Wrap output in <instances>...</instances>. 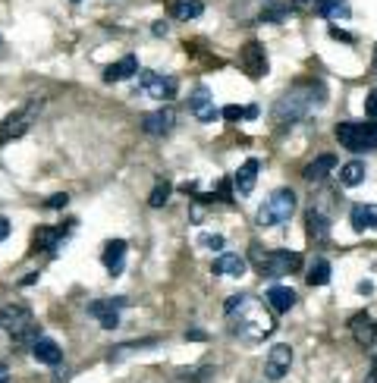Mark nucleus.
Masks as SVG:
<instances>
[{"label":"nucleus","instance_id":"f3484780","mask_svg":"<svg viewBox=\"0 0 377 383\" xmlns=\"http://www.w3.org/2000/svg\"><path fill=\"white\" fill-rule=\"evenodd\" d=\"M132 75H138V60L132 54L104 69V82H123V79H132Z\"/></svg>","mask_w":377,"mask_h":383},{"label":"nucleus","instance_id":"c9c22d12","mask_svg":"<svg viewBox=\"0 0 377 383\" xmlns=\"http://www.w3.org/2000/svg\"><path fill=\"white\" fill-rule=\"evenodd\" d=\"M186 339H188V343H205L207 333L205 330H186Z\"/></svg>","mask_w":377,"mask_h":383},{"label":"nucleus","instance_id":"ea45409f","mask_svg":"<svg viewBox=\"0 0 377 383\" xmlns=\"http://www.w3.org/2000/svg\"><path fill=\"white\" fill-rule=\"evenodd\" d=\"M358 292H362V295H371V292H374V283H368V280L358 283Z\"/></svg>","mask_w":377,"mask_h":383},{"label":"nucleus","instance_id":"39448f33","mask_svg":"<svg viewBox=\"0 0 377 383\" xmlns=\"http://www.w3.org/2000/svg\"><path fill=\"white\" fill-rule=\"evenodd\" d=\"M293 211H295V192L293 188H276V192L261 204V211H258V223L261 226H283V223H289Z\"/></svg>","mask_w":377,"mask_h":383},{"label":"nucleus","instance_id":"aec40b11","mask_svg":"<svg viewBox=\"0 0 377 383\" xmlns=\"http://www.w3.org/2000/svg\"><path fill=\"white\" fill-rule=\"evenodd\" d=\"M258 170H261V163L255 160V157H249V160L239 167V173L232 176V182H236L239 195H249L251 188H255V179H258Z\"/></svg>","mask_w":377,"mask_h":383},{"label":"nucleus","instance_id":"c03bdc74","mask_svg":"<svg viewBox=\"0 0 377 383\" xmlns=\"http://www.w3.org/2000/svg\"><path fill=\"white\" fill-rule=\"evenodd\" d=\"M31 283H38V273H25L22 276V286H31Z\"/></svg>","mask_w":377,"mask_h":383},{"label":"nucleus","instance_id":"dca6fc26","mask_svg":"<svg viewBox=\"0 0 377 383\" xmlns=\"http://www.w3.org/2000/svg\"><path fill=\"white\" fill-rule=\"evenodd\" d=\"M305 232H308V239H314V242H324V239L330 236V220H327L318 207H311V211L305 213Z\"/></svg>","mask_w":377,"mask_h":383},{"label":"nucleus","instance_id":"9d476101","mask_svg":"<svg viewBox=\"0 0 377 383\" xmlns=\"http://www.w3.org/2000/svg\"><path fill=\"white\" fill-rule=\"evenodd\" d=\"M289 364H293V349H289L286 343L274 345V349L267 352V358H264V377H267V380H283Z\"/></svg>","mask_w":377,"mask_h":383},{"label":"nucleus","instance_id":"9b49d317","mask_svg":"<svg viewBox=\"0 0 377 383\" xmlns=\"http://www.w3.org/2000/svg\"><path fill=\"white\" fill-rule=\"evenodd\" d=\"M349 330H352V336H355V343L362 345V349H371V345L377 343V320L371 317L368 311H358V314H352V320H349Z\"/></svg>","mask_w":377,"mask_h":383},{"label":"nucleus","instance_id":"412c9836","mask_svg":"<svg viewBox=\"0 0 377 383\" xmlns=\"http://www.w3.org/2000/svg\"><path fill=\"white\" fill-rule=\"evenodd\" d=\"M337 167V157L333 154H320V157H314L311 163H308L305 170H302V179H308V182H320L330 170Z\"/></svg>","mask_w":377,"mask_h":383},{"label":"nucleus","instance_id":"c756f323","mask_svg":"<svg viewBox=\"0 0 377 383\" xmlns=\"http://www.w3.org/2000/svg\"><path fill=\"white\" fill-rule=\"evenodd\" d=\"M283 13H286V3H283V0H270V6L261 13V19H267V22H276V19H283Z\"/></svg>","mask_w":377,"mask_h":383},{"label":"nucleus","instance_id":"a19ab883","mask_svg":"<svg viewBox=\"0 0 377 383\" xmlns=\"http://www.w3.org/2000/svg\"><path fill=\"white\" fill-rule=\"evenodd\" d=\"M179 188H182V192H186V195H188V192H192V195H195V192H198V182H195V179H192V182H182V186H179Z\"/></svg>","mask_w":377,"mask_h":383},{"label":"nucleus","instance_id":"4c0bfd02","mask_svg":"<svg viewBox=\"0 0 377 383\" xmlns=\"http://www.w3.org/2000/svg\"><path fill=\"white\" fill-rule=\"evenodd\" d=\"M364 383H377V355L371 358V370H368V380Z\"/></svg>","mask_w":377,"mask_h":383},{"label":"nucleus","instance_id":"37998d69","mask_svg":"<svg viewBox=\"0 0 377 383\" xmlns=\"http://www.w3.org/2000/svg\"><path fill=\"white\" fill-rule=\"evenodd\" d=\"M151 31H154V35H167V22H154V29Z\"/></svg>","mask_w":377,"mask_h":383},{"label":"nucleus","instance_id":"bb28decb","mask_svg":"<svg viewBox=\"0 0 377 383\" xmlns=\"http://www.w3.org/2000/svg\"><path fill=\"white\" fill-rule=\"evenodd\" d=\"M311 286H327L330 283V261L327 257H318V261L308 267V276H305Z\"/></svg>","mask_w":377,"mask_h":383},{"label":"nucleus","instance_id":"7c9ffc66","mask_svg":"<svg viewBox=\"0 0 377 383\" xmlns=\"http://www.w3.org/2000/svg\"><path fill=\"white\" fill-rule=\"evenodd\" d=\"M220 117H223L226 123H236V119H242V117H245V107L230 104V107H223V110H220Z\"/></svg>","mask_w":377,"mask_h":383},{"label":"nucleus","instance_id":"6ab92c4d","mask_svg":"<svg viewBox=\"0 0 377 383\" xmlns=\"http://www.w3.org/2000/svg\"><path fill=\"white\" fill-rule=\"evenodd\" d=\"M349 220H352V230L355 232L374 230L377 226V204H355L349 213Z\"/></svg>","mask_w":377,"mask_h":383},{"label":"nucleus","instance_id":"c85d7f7f","mask_svg":"<svg viewBox=\"0 0 377 383\" xmlns=\"http://www.w3.org/2000/svg\"><path fill=\"white\" fill-rule=\"evenodd\" d=\"M198 245L201 248H211V251H223V236H220V232H201Z\"/></svg>","mask_w":377,"mask_h":383},{"label":"nucleus","instance_id":"f257e3e1","mask_svg":"<svg viewBox=\"0 0 377 383\" xmlns=\"http://www.w3.org/2000/svg\"><path fill=\"white\" fill-rule=\"evenodd\" d=\"M223 314L230 317V330L236 336H242L245 343H261L264 336L276 330L274 317L267 314V308L255 299V295H230L223 305Z\"/></svg>","mask_w":377,"mask_h":383},{"label":"nucleus","instance_id":"473e14b6","mask_svg":"<svg viewBox=\"0 0 377 383\" xmlns=\"http://www.w3.org/2000/svg\"><path fill=\"white\" fill-rule=\"evenodd\" d=\"M364 113H368L371 119H377V88L368 91V98H364Z\"/></svg>","mask_w":377,"mask_h":383},{"label":"nucleus","instance_id":"f03ea898","mask_svg":"<svg viewBox=\"0 0 377 383\" xmlns=\"http://www.w3.org/2000/svg\"><path fill=\"white\" fill-rule=\"evenodd\" d=\"M251 261H255L261 276H286L302 267V255L299 251H289V248L261 251V245H251Z\"/></svg>","mask_w":377,"mask_h":383},{"label":"nucleus","instance_id":"49530a36","mask_svg":"<svg viewBox=\"0 0 377 383\" xmlns=\"http://www.w3.org/2000/svg\"><path fill=\"white\" fill-rule=\"evenodd\" d=\"M374 63H377V47H374Z\"/></svg>","mask_w":377,"mask_h":383},{"label":"nucleus","instance_id":"1a4fd4ad","mask_svg":"<svg viewBox=\"0 0 377 383\" xmlns=\"http://www.w3.org/2000/svg\"><path fill=\"white\" fill-rule=\"evenodd\" d=\"M239 66L249 79H261L267 75V57H264V47L258 41H249L242 50H239Z\"/></svg>","mask_w":377,"mask_h":383},{"label":"nucleus","instance_id":"f704fd0d","mask_svg":"<svg viewBox=\"0 0 377 383\" xmlns=\"http://www.w3.org/2000/svg\"><path fill=\"white\" fill-rule=\"evenodd\" d=\"M217 195L226 201V204H232V186H230V179H220L217 182Z\"/></svg>","mask_w":377,"mask_h":383},{"label":"nucleus","instance_id":"a18cd8bd","mask_svg":"<svg viewBox=\"0 0 377 383\" xmlns=\"http://www.w3.org/2000/svg\"><path fill=\"white\" fill-rule=\"evenodd\" d=\"M258 117V107H245V119H255Z\"/></svg>","mask_w":377,"mask_h":383},{"label":"nucleus","instance_id":"7ed1b4c3","mask_svg":"<svg viewBox=\"0 0 377 383\" xmlns=\"http://www.w3.org/2000/svg\"><path fill=\"white\" fill-rule=\"evenodd\" d=\"M0 326L13 336V343H31L35 345L38 339H41L38 336L35 314H31V308H25V305H6L3 311H0Z\"/></svg>","mask_w":377,"mask_h":383},{"label":"nucleus","instance_id":"de8ad7c7","mask_svg":"<svg viewBox=\"0 0 377 383\" xmlns=\"http://www.w3.org/2000/svg\"><path fill=\"white\" fill-rule=\"evenodd\" d=\"M299 3H308V0H299Z\"/></svg>","mask_w":377,"mask_h":383},{"label":"nucleus","instance_id":"0eeeda50","mask_svg":"<svg viewBox=\"0 0 377 383\" xmlns=\"http://www.w3.org/2000/svg\"><path fill=\"white\" fill-rule=\"evenodd\" d=\"M126 305H129V299H123V295H117V299H98V301L88 305V314H91L104 330H117L119 326V308H126Z\"/></svg>","mask_w":377,"mask_h":383},{"label":"nucleus","instance_id":"cd10ccee","mask_svg":"<svg viewBox=\"0 0 377 383\" xmlns=\"http://www.w3.org/2000/svg\"><path fill=\"white\" fill-rule=\"evenodd\" d=\"M170 192H173V186H170V179H157L154 182V188H151V195H148V204L151 207H163L167 204V198H170Z\"/></svg>","mask_w":377,"mask_h":383},{"label":"nucleus","instance_id":"4be33fe9","mask_svg":"<svg viewBox=\"0 0 377 383\" xmlns=\"http://www.w3.org/2000/svg\"><path fill=\"white\" fill-rule=\"evenodd\" d=\"M31 355H35V361H41V364H60L63 361L60 345H57L54 339H44V336L31 345Z\"/></svg>","mask_w":377,"mask_h":383},{"label":"nucleus","instance_id":"72a5a7b5","mask_svg":"<svg viewBox=\"0 0 377 383\" xmlns=\"http://www.w3.org/2000/svg\"><path fill=\"white\" fill-rule=\"evenodd\" d=\"M66 204H69L66 192H57V195H50V198H47V207H54V211H60V207H66Z\"/></svg>","mask_w":377,"mask_h":383},{"label":"nucleus","instance_id":"4468645a","mask_svg":"<svg viewBox=\"0 0 377 383\" xmlns=\"http://www.w3.org/2000/svg\"><path fill=\"white\" fill-rule=\"evenodd\" d=\"M337 138H339V144L349 151H368L364 148V123H339Z\"/></svg>","mask_w":377,"mask_h":383},{"label":"nucleus","instance_id":"79ce46f5","mask_svg":"<svg viewBox=\"0 0 377 383\" xmlns=\"http://www.w3.org/2000/svg\"><path fill=\"white\" fill-rule=\"evenodd\" d=\"M0 383H10V368L6 364H0Z\"/></svg>","mask_w":377,"mask_h":383},{"label":"nucleus","instance_id":"ddd939ff","mask_svg":"<svg viewBox=\"0 0 377 383\" xmlns=\"http://www.w3.org/2000/svg\"><path fill=\"white\" fill-rule=\"evenodd\" d=\"M188 107H192V113L201 119V123H214V119L220 117V110L214 107L211 91H207L205 85H198V88L192 91V100H188Z\"/></svg>","mask_w":377,"mask_h":383},{"label":"nucleus","instance_id":"a878e982","mask_svg":"<svg viewBox=\"0 0 377 383\" xmlns=\"http://www.w3.org/2000/svg\"><path fill=\"white\" fill-rule=\"evenodd\" d=\"M170 10H173V16L176 19H198L201 13H205V3H201V0H173V6H170Z\"/></svg>","mask_w":377,"mask_h":383},{"label":"nucleus","instance_id":"6e6552de","mask_svg":"<svg viewBox=\"0 0 377 383\" xmlns=\"http://www.w3.org/2000/svg\"><path fill=\"white\" fill-rule=\"evenodd\" d=\"M138 88L145 94H151L154 100H170L176 94V82L170 75L151 73V69H138Z\"/></svg>","mask_w":377,"mask_h":383},{"label":"nucleus","instance_id":"5701e85b","mask_svg":"<svg viewBox=\"0 0 377 383\" xmlns=\"http://www.w3.org/2000/svg\"><path fill=\"white\" fill-rule=\"evenodd\" d=\"M267 305L274 308V311H289V308L295 305V292L289 286H270L267 289Z\"/></svg>","mask_w":377,"mask_h":383},{"label":"nucleus","instance_id":"2f4dec72","mask_svg":"<svg viewBox=\"0 0 377 383\" xmlns=\"http://www.w3.org/2000/svg\"><path fill=\"white\" fill-rule=\"evenodd\" d=\"M364 148H377V119L364 123Z\"/></svg>","mask_w":377,"mask_h":383},{"label":"nucleus","instance_id":"2eb2a0df","mask_svg":"<svg viewBox=\"0 0 377 383\" xmlns=\"http://www.w3.org/2000/svg\"><path fill=\"white\" fill-rule=\"evenodd\" d=\"M101 261H104V267L117 276L119 270H123V261H126V242L123 239H110V242L104 245V251H101Z\"/></svg>","mask_w":377,"mask_h":383},{"label":"nucleus","instance_id":"58836bf2","mask_svg":"<svg viewBox=\"0 0 377 383\" xmlns=\"http://www.w3.org/2000/svg\"><path fill=\"white\" fill-rule=\"evenodd\" d=\"M6 236H10V220H6V217H0V242H3Z\"/></svg>","mask_w":377,"mask_h":383},{"label":"nucleus","instance_id":"a211bd4d","mask_svg":"<svg viewBox=\"0 0 377 383\" xmlns=\"http://www.w3.org/2000/svg\"><path fill=\"white\" fill-rule=\"evenodd\" d=\"M211 270H214V273H220V276H242L245 273V257L223 251L220 257H214Z\"/></svg>","mask_w":377,"mask_h":383},{"label":"nucleus","instance_id":"e433bc0d","mask_svg":"<svg viewBox=\"0 0 377 383\" xmlns=\"http://www.w3.org/2000/svg\"><path fill=\"white\" fill-rule=\"evenodd\" d=\"M330 38H337V41H352V35L343 29H330Z\"/></svg>","mask_w":377,"mask_h":383},{"label":"nucleus","instance_id":"423d86ee","mask_svg":"<svg viewBox=\"0 0 377 383\" xmlns=\"http://www.w3.org/2000/svg\"><path fill=\"white\" fill-rule=\"evenodd\" d=\"M38 110H41V100L31 98L29 104L22 107V110L10 113V117L3 119V126H0V142H10V138H19V135H22V132L31 126V119L38 117Z\"/></svg>","mask_w":377,"mask_h":383},{"label":"nucleus","instance_id":"393cba45","mask_svg":"<svg viewBox=\"0 0 377 383\" xmlns=\"http://www.w3.org/2000/svg\"><path fill=\"white\" fill-rule=\"evenodd\" d=\"M318 13L324 19H349L352 16L346 0H318Z\"/></svg>","mask_w":377,"mask_h":383},{"label":"nucleus","instance_id":"20e7f679","mask_svg":"<svg viewBox=\"0 0 377 383\" xmlns=\"http://www.w3.org/2000/svg\"><path fill=\"white\" fill-rule=\"evenodd\" d=\"M311 104H314V88H305V85L289 88V91L274 104V119L280 126L295 123V119H302L308 110H311Z\"/></svg>","mask_w":377,"mask_h":383},{"label":"nucleus","instance_id":"f8f14e48","mask_svg":"<svg viewBox=\"0 0 377 383\" xmlns=\"http://www.w3.org/2000/svg\"><path fill=\"white\" fill-rule=\"evenodd\" d=\"M173 126H176L173 107H161V110H151L142 117V132H148V135H167Z\"/></svg>","mask_w":377,"mask_h":383},{"label":"nucleus","instance_id":"b1692460","mask_svg":"<svg viewBox=\"0 0 377 383\" xmlns=\"http://www.w3.org/2000/svg\"><path fill=\"white\" fill-rule=\"evenodd\" d=\"M364 173H368V167H364L362 160H349V163L339 167V182H343L346 188H352V186H358V182L364 179Z\"/></svg>","mask_w":377,"mask_h":383}]
</instances>
